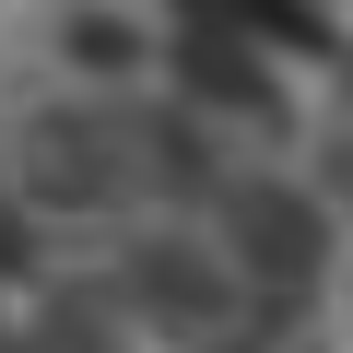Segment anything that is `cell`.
Segmentation results:
<instances>
[{"mask_svg": "<svg viewBox=\"0 0 353 353\" xmlns=\"http://www.w3.org/2000/svg\"><path fill=\"white\" fill-rule=\"evenodd\" d=\"M236 271L271 283V294H294V283L318 271V212L283 201V189H248V201H236Z\"/></svg>", "mask_w": 353, "mask_h": 353, "instance_id": "cell-1", "label": "cell"}, {"mask_svg": "<svg viewBox=\"0 0 353 353\" xmlns=\"http://www.w3.org/2000/svg\"><path fill=\"white\" fill-rule=\"evenodd\" d=\"M0 271H24V212L0 201Z\"/></svg>", "mask_w": 353, "mask_h": 353, "instance_id": "cell-5", "label": "cell"}, {"mask_svg": "<svg viewBox=\"0 0 353 353\" xmlns=\"http://www.w3.org/2000/svg\"><path fill=\"white\" fill-rule=\"evenodd\" d=\"M141 318H165V330H212V318H224V271L189 259V248H153V259H141Z\"/></svg>", "mask_w": 353, "mask_h": 353, "instance_id": "cell-3", "label": "cell"}, {"mask_svg": "<svg viewBox=\"0 0 353 353\" xmlns=\"http://www.w3.org/2000/svg\"><path fill=\"white\" fill-rule=\"evenodd\" d=\"M176 71H189V94H201V106L271 118V59H259V36H236V24H201V12H189V36H176Z\"/></svg>", "mask_w": 353, "mask_h": 353, "instance_id": "cell-2", "label": "cell"}, {"mask_svg": "<svg viewBox=\"0 0 353 353\" xmlns=\"http://www.w3.org/2000/svg\"><path fill=\"white\" fill-rule=\"evenodd\" d=\"M71 59H94V71H106V59H130V24H106V12H83V24H71Z\"/></svg>", "mask_w": 353, "mask_h": 353, "instance_id": "cell-4", "label": "cell"}]
</instances>
